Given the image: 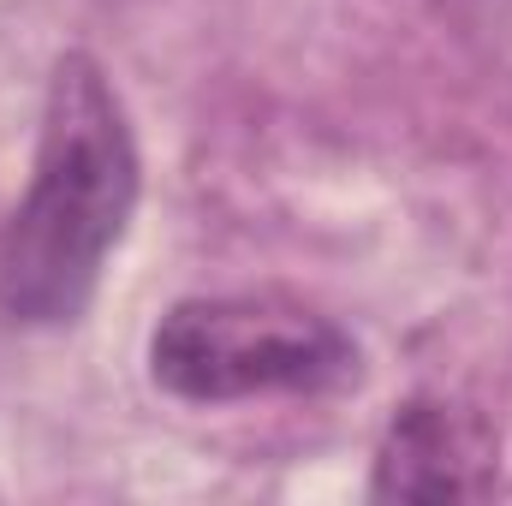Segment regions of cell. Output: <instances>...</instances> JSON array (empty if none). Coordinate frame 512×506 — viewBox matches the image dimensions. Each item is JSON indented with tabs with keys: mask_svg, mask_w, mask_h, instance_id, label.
Instances as JSON below:
<instances>
[{
	"mask_svg": "<svg viewBox=\"0 0 512 506\" xmlns=\"http://www.w3.org/2000/svg\"><path fill=\"white\" fill-rule=\"evenodd\" d=\"M137 209V143L108 72L66 54L48 78L36 173L0 245V310L18 328H66L90 310Z\"/></svg>",
	"mask_w": 512,
	"mask_h": 506,
	"instance_id": "6da1fadb",
	"label": "cell"
},
{
	"mask_svg": "<svg viewBox=\"0 0 512 506\" xmlns=\"http://www.w3.org/2000/svg\"><path fill=\"white\" fill-rule=\"evenodd\" d=\"M149 376L191 405L322 393L358 376V346L292 298H185L149 334Z\"/></svg>",
	"mask_w": 512,
	"mask_h": 506,
	"instance_id": "7a4b0ae2",
	"label": "cell"
},
{
	"mask_svg": "<svg viewBox=\"0 0 512 506\" xmlns=\"http://www.w3.org/2000/svg\"><path fill=\"white\" fill-rule=\"evenodd\" d=\"M501 441L495 429L453 399H411L387 423L370 471V495L382 501H483L495 495Z\"/></svg>",
	"mask_w": 512,
	"mask_h": 506,
	"instance_id": "3957f363",
	"label": "cell"
}]
</instances>
